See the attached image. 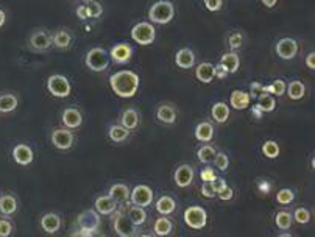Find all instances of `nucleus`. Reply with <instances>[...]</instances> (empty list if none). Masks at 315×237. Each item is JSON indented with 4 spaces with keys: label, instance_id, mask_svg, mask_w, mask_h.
Listing matches in <instances>:
<instances>
[{
    "label": "nucleus",
    "instance_id": "nucleus-1",
    "mask_svg": "<svg viewBox=\"0 0 315 237\" xmlns=\"http://www.w3.org/2000/svg\"><path fill=\"white\" fill-rule=\"evenodd\" d=\"M113 92L120 98H131L139 89V75L131 71H119L110 77Z\"/></svg>",
    "mask_w": 315,
    "mask_h": 237
},
{
    "label": "nucleus",
    "instance_id": "nucleus-2",
    "mask_svg": "<svg viewBox=\"0 0 315 237\" xmlns=\"http://www.w3.org/2000/svg\"><path fill=\"white\" fill-rule=\"evenodd\" d=\"M175 16V8L173 3L169 0H158L149 9V19L153 24L158 25H165L169 24Z\"/></svg>",
    "mask_w": 315,
    "mask_h": 237
},
{
    "label": "nucleus",
    "instance_id": "nucleus-3",
    "mask_svg": "<svg viewBox=\"0 0 315 237\" xmlns=\"http://www.w3.org/2000/svg\"><path fill=\"white\" fill-rule=\"evenodd\" d=\"M84 63L87 69H91L92 72H102L110 66V55L102 47H94L86 53Z\"/></svg>",
    "mask_w": 315,
    "mask_h": 237
},
{
    "label": "nucleus",
    "instance_id": "nucleus-4",
    "mask_svg": "<svg viewBox=\"0 0 315 237\" xmlns=\"http://www.w3.org/2000/svg\"><path fill=\"white\" fill-rule=\"evenodd\" d=\"M47 89H48V92H50L52 95H55V97H58V98H66V97L71 95V92H72L71 81H69L64 75H60V74L48 77Z\"/></svg>",
    "mask_w": 315,
    "mask_h": 237
},
{
    "label": "nucleus",
    "instance_id": "nucleus-5",
    "mask_svg": "<svg viewBox=\"0 0 315 237\" xmlns=\"http://www.w3.org/2000/svg\"><path fill=\"white\" fill-rule=\"evenodd\" d=\"M131 38L141 45H150L156 38V30L150 22H139L131 28Z\"/></svg>",
    "mask_w": 315,
    "mask_h": 237
},
{
    "label": "nucleus",
    "instance_id": "nucleus-6",
    "mask_svg": "<svg viewBox=\"0 0 315 237\" xmlns=\"http://www.w3.org/2000/svg\"><path fill=\"white\" fill-rule=\"evenodd\" d=\"M183 219L192 230H203L208 223V214L200 206H191L184 211Z\"/></svg>",
    "mask_w": 315,
    "mask_h": 237
},
{
    "label": "nucleus",
    "instance_id": "nucleus-7",
    "mask_svg": "<svg viewBox=\"0 0 315 237\" xmlns=\"http://www.w3.org/2000/svg\"><path fill=\"white\" fill-rule=\"evenodd\" d=\"M78 228L84 233H97L100 228V215L94 209H86L83 211L77 219Z\"/></svg>",
    "mask_w": 315,
    "mask_h": 237
},
{
    "label": "nucleus",
    "instance_id": "nucleus-8",
    "mask_svg": "<svg viewBox=\"0 0 315 237\" xmlns=\"http://www.w3.org/2000/svg\"><path fill=\"white\" fill-rule=\"evenodd\" d=\"M113 226H114V231L117 233V236H120V237H134V234H136V226L130 222L128 215H125L123 211H120V209L114 215Z\"/></svg>",
    "mask_w": 315,
    "mask_h": 237
},
{
    "label": "nucleus",
    "instance_id": "nucleus-9",
    "mask_svg": "<svg viewBox=\"0 0 315 237\" xmlns=\"http://www.w3.org/2000/svg\"><path fill=\"white\" fill-rule=\"evenodd\" d=\"M130 198H131V203L134 206L147 207V206H150L153 203V191H152V187H149V186L139 184L131 191Z\"/></svg>",
    "mask_w": 315,
    "mask_h": 237
},
{
    "label": "nucleus",
    "instance_id": "nucleus-10",
    "mask_svg": "<svg viewBox=\"0 0 315 237\" xmlns=\"http://www.w3.org/2000/svg\"><path fill=\"white\" fill-rule=\"evenodd\" d=\"M275 50L281 59H293L298 53V42L292 38H282L276 42Z\"/></svg>",
    "mask_w": 315,
    "mask_h": 237
},
{
    "label": "nucleus",
    "instance_id": "nucleus-11",
    "mask_svg": "<svg viewBox=\"0 0 315 237\" xmlns=\"http://www.w3.org/2000/svg\"><path fill=\"white\" fill-rule=\"evenodd\" d=\"M194 176H195V172H194V167L189 165V164H181L176 167L175 170V175H173V180H175V184L178 187H189L194 181Z\"/></svg>",
    "mask_w": 315,
    "mask_h": 237
},
{
    "label": "nucleus",
    "instance_id": "nucleus-12",
    "mask_svg": "<svg viewBox=\"0 0 315 237\" xmlns=\"http://www.w3.org/2000/svg\"><path fill=\"white\" fill-rule=\"evenodd\" d=\"M52 144L58 150H69L74 144V134L67 128H58L52 133Z\"/></svg>",
    "mask_w": 315,
    "mask_h": 237
},
{
    "label": "nucleus",
    "instance_id": "nucleus-13",
    "mask_svg": "<svg viewBox=\"0 0 315 237\" xmlns=\"http://www.w3.org/2000/svg\"><path fill=\"white\" fill-rule=\"evenodd\" d=\"M13 159L16 161V164L19 165H30L35 159L33 156V150L25 144H17L13 148Z\"/></svg>",
    "mask_w": 315,
    "mask_h": 237
},
{
    "label": "nucleus",
    "instance_id": "nucleus-14",
    "mask_svg": "<svg viewBox=\"0 0 315 237\" xmlns=\"http://www.w3.org/2000/svg\"><path fill=\"white\" fill-rule=\"evenodd\" d=\"M131 56H133V48L125 42L114 45L110 52V58H113V61L117 64L128 63L131 59Z\"/></svg>",
    "mask_w": 315,
    "mask_h": 237
},
{
    "label": "nucleus",
    "instance_id": "nucleus-15",
    "mask_svg": "<svg viewBox=\"0 0 315 237\" xmlns=\"http://www.w3.org/2000/svg\"><path fill=\"white\" fill-rule=\"evenodd\" d=\"M30 45L38 52H44L52 45V38L45 33V30H36L30 38Z\"/></svg>",
    "mask_w": 315,
    "mask_h": 237
},
{
    "label": "nucleus",
    "instance_id": "nucleus-16",
    "mask_svg": "<svg viewBox=\"0 0 315 237\" xmlns=\"http://www.w3.org/2000/svg\"><path fill=\"white\" fill-rule=\"evenodd\" d=\"M61 118L67 130H75V128L81 126L83 123V116L80 111L75 110V108H67V110H64Z\"/></svg>",
    "mask_w": 315,
    "mask_h": 237
},
{
    "label": "nucleus",
    "instance_id": "nucleus-17",
    "mask_svg": "<svg viewBox=\"0 0 315 237\" xmlns=\"http://www.w3.org/2000/svg\"><path fill=\"white\" fill-rule=\"evenodd\" d=\"M250 102H251V95L248 92L240 91V89H236V91L231 92L230 105L234 108V110H237V111L247 110V108L250 106Z\"/></svg>",
    "mask_w": 315,
    "mask_h": 237
},
{
    "label": "nucleus",
    "instance_id": "nucleus-18",
    "mask_svg": "<svg viewBox=\"0 0 315 237\" xmlns=\"http://www.w3.org/2000/svg\"><path fill=\"white\" fill-rule=\"evenodd\" d=\"M41 226L47 234H55L61 228V219L55 212H47L41 219Z\"/></svg>",
    "mask_w": 315,
    "mask_h": 237
},
{
    "label": "nucleus",
    "instance_id": "nucleus-19",
    "mask_svg": "<svg viewBox=\"0 0 315 237\" xmlns=\"http://www.w3.org/2000/svg\"><path fill=\"white\" fill-rule=\"evenodd\" d=\"M130 194L131 192H130V189H128V186H125L122 183L113 184L110 187V192H108V195H110L117 204L128 203V200H130Z\"/></svg>",
    "mask_w": 315,
    "mask_h": 237
},
{
    "label": "nucleus",
    "instance_id": "nucleus-20",
    "mask_svg": "<svg viewBox=\"0 0 315 237\" xmlns=\"http://www.w3.org/2000/svg\"><path fill=\"white\" fill-rule=\"evenodd\" d=\"M220 66L226 71V74H236L239 71L240 58L236 52H228L220 58Z\"/></svg>",
    "mask_w": 315,
    "mask_h": 237
},
{
    "label": "nucleus",
    "instance_id": "nucleus-21",
    "mask_svg": "<svg viewBox=\"0 0 315 237\" xmlns=\"http://www.w3.org/2000/svg\"><path fill=\"white\" fill-rule=\"evenodd\" d=\"M175 64L180 69H191L195 64V53L191 48H181L175 55Z\"/></svg>",
    "mask_w": 315,
    "mask_h": 237
},
{
    "label": "nucleus",
    "instance_id": "nucleus-22",
    "mask_svg": "<svg viewBox=\"0 0 315 237\" xmlns=\"http://www.w3.org/2000/svg\"><path fill=\"white\" fill-rule=\"evenodd\" d=\"M197 80L201 83H211L215 78V66L211 63H201L195 69Z\"/></svg>",
    "mask_w": 315,
    "mask_h": 237
},
{
    "label": "nucleus",
    "instance_id": "nucleus-23",
    "mask_svg": "<svg viewBox=\"0 0 315 237\" xmlns=\"http://www.w3.org/2000/svg\"><path fill=\"white\" fill-rule=\"evenodd\" d=\"M117 209V203L111 198L110 195L98 197L95 200V211L102 215H110Z\"/></svg>",
    "mask_w": 315,
    "mask_h": 237
},
{
    "label": "nucleus",
    "instance_id": "nucleus-24",
    "mask_svg": "<svg viewBox=\"0 0 315 237\" xmlns=\"http://www.w3.org/2000/svg\"><path fill=\"white\" fill-rule=\"evenodd\" d=\"M156 118L165 125H172L176 120V111L172 105H161L156 111Z\"/></svg>",
    "mask_w": 315,
    "mask_h": 237
},
{
    "label": "nucleus",
    "instance_id": "nucleus-25",
    "mask_svg": "<svg viewBox=\"0 0 315 237\" xmlns=\"http://www.w3.org/2000/svg\"><path fill=\"white\" fill-rule=\"evenodd\" d=\"M214 137V126L209 122H201L195 126V139L200 142H209Z\"/></svg>",
    "mask_w": 315,
    "mask_h": 237
},
{
    "label": "nucleus",
    "instance_id": "nucleus-26",
    "mask_svg": "<svg viewBox=\"0 0 315 237\" xmlns=\"http://www.w3.org/2000/svg\"><path fill=\"white\" fill-rule=\"evenodd\" d=\"M156 211L159 212L161 215H170V214H173L175 212V209H176V201L172 198V197H169V195H162L159 200L156 201Z\"/></svg>",
    "mask_w": 315,
    "mask_h": 237
},
{
    "label": "nucleus",
    "instance_id": "nucleus-27",
    "mask_svg": "<svg viewBox=\"0 0 315 237\" xmlns=\"http://www.w3.org/2000/svg\"><path fill=\"white\" fill-rule=\"evenodd\" d=\"M120 123L126 130H134V128H137V125H139V113L133 110V108L125 110L120 116Z\"/></svg>",
    "mask_w": 315,
    "mask_h": 237
},
{
    "label": "nucleus",
    "instance_id": "nucleus-28",
    "mask_svg": "<svg viewBox=\"0 0 315 237\" xmlns=\"http://www.w3.org/2000/svg\"><path fill=\"white\" fill-rule=\"evenodd\" d=\"M211 116L217 123H225L230 117V106L225 102H217L214 103L212 110H211Z\"/></svg>",
    "mask_w": 315,
    "mask_h": 237
},
{
    "label": "nucleus",
    "instance_id": "nucleus-29",
    "mask_svg": "<svg viewBox=\"0 0 315 237\" xmlns=\"http://www.w3.org/2000/svg\"><path fill=\"white\" fill-rule=\"evenodd\" d=\"M285 92H287L290 100H301L304 94H306V87H304V84L301 81L295 80L285 86Z\"/></svg>",
    "mask_w": 315,
    "mask_h": 237
},
{
    "label": "nucleus",
    "instance_id": "nucleus-30",
    "mask_svg": "<svg viewBox=\"0 0 315 237\" xmlns=\"http://www.w3.org/2000/svg\"><path fill=\"white\" fill-rule=\"evenodd\" d=\"M52 44L58 48H67L72 44V36L67 30H58L52 38Z\"/></svg>",
    "mask_w": 315,
    "mask_h": 237
},
{
    "label": "nucleus",
    "instance_id": "nucleus-31",
    "mask_svg": "<svg viewBox=\"0 0 315 237\" xmlns=\"http://www.w3.org/2000/svg\"><path fill=\"white\" fill-rule=\"evenodd\" d=\"M128 219H130V222L134 225V226H141L145 223L147 220V212L144 207H139V206H131L130 209H128Z\"/></svg>",
    "mask_w": 315,
    "mask_h": 237
},
{
    "label": "nucleus",
    "instance_id": "nucleus-32",
    "mask_svg": "<svg viewBox=\"0 0 315 237\" xmlns=\"http://www.w3.org/2000/svg\"><path fill=\"white\" fill-rule=\"evenodd\" d=\"M17 209V201L13 195H3L0 197V214L11 215Z\"/></svg>",
    "mask_w": 315,
    "mask_h": 237
},
{
    "label": "nucleus",
    "instance_id": "nucleus-33",
    "mask_svg": "<svg viewBox=\"0 0 315 237\" xmlns=\"http://www.w3.org/2000/svg\"><path fill=\"white\" fill-rule=\"evenodd\" d=\"M172 230H173V225L165 215L159 217V219L155 222V234L156 236L165 237V236H169L172 233Z\"/></svg>",
    "mask_w": 315,
    "mask_h": 237
},
{
    "label": "nucleus",
    "instance_id": "nucleus-34",
    "mask_svg": "<svg viewBox=\"0 0 315 237\" xmlns=\"http://www.w3.org/2000/svg\"><path fill=\"white\" fill-rule=\"evenodd\" d=\"M17 108V97L13 94H3L0 95V113H13Z\"/></svg>",
    "mask_w": 315,
    "mask_h": 237
},
{
    "label": "nucleus",
    "instance_id": "nucleus-35",
    "mask_svg": "<svg viewBox=\"0 0 315 237\" xmlns=\"http://www.w3.org/2000/svg\"><path fill=\"white\" fill-rule=\"evenodd\" d=\"M108 134H110V139L113 142L119 144V142H123V141L128 139V136H130V130H126V128H123L122 125H111Z\"/></svg>",
    "mask_w": 315,
    "mask_h": 237
},
{
    "label": "nucleus",
    "instance_id": "nucleus-36",
    "mask_svg": "<svg viewBox=\"0 0 315 237\" xmlns=\"http://www.w3.org/2000/svg\"><path fill=\"white\" fill-rule=\"evenodd\" d=\"M215 148L212 145H203L200 147L198 150H197V158H198V161L201 164H211L215 158Z\"/></svg>",
    "mask_w": 315,
    "mask_h": 237
},
{
    "label": "nucleus",
    "instance_id": "nucleus-37",
    "mask_svg": "<svg viewBox=\"0 0 315 237\" xmlns=\"http://www.w3.org/2000/svg\"><path fill=\"white\" fill-rule=\"evenodd\" d=\"M262 113H272L275 111V108H276V102H275V98L270 94H261L258 97V105Z\"/></svg>",
    "mask_w": 315,
    "mask_h": 237
},
{
    "label": "nucleus",
    "instance_id": "nucleus-38",
    "mask_svg": "<svg viewBox=\"0 0 315 237\" xmlns=\"http://www.w3.org/2000/svg\"><path fill=\"white\" fill-rule=\"evenodd\" d=\"M285 84L282 80H275L270 86H262L261 89V94H275V95H284L285 94Z\"/></svg>",
    "mask_w": 315,
    "mask_h": 237
},
{
    "label": "nucleus",
    "instance_id": "nucleus-39",
    "mask_svg": "<svg viewBox=\"0 0 315 237\" xmlns=\"http://www.w3.org/2000/svg\"><path fill=\"white\" fill-rule=\"evenodd\" d=\"M292 214L287 212V211H279L276 215H275V223H276V226L279 230H290L292 226Z\"/></svg>",
    "mask_w": 315,
    "mask_h": 237
},
{
    "label": "nucleus",
    "instance_id": "nucleus-40",
    "mask_svg": "<svg viewBox=\"0 0 315 237\" xmlns=\"http://www.w3.org/2000/svg\"><path fill=\"white\" fill-rule=\"evenodd\" d=\"M262 153L264 156L270 158V159H275V158H278L279 155V145L275 141H265L262 145Z\"/></svg>",
    "mask_w": 315,
    "mask_h": 237
},
{
    "label": "nucleus",
    "instance_id": "nucleus-41",
    "mask_svg": "<svg viewBox=\"0 0 315 237\" xmlns=\"http://www.w3.org/2000/svg\"><path fill=\"white\" fill-rule=\"evenodd\" d=\"M293 220L297 223L306 225L311 222V212L306 209V207H298V209H295V212H293Z\"/></svg>",
    "mask_w": 315,
    "mask_h": 237
},
{
    "label": "nucleus",
    "instance_id": "nucleus-42",
    "mask_svg": "<svg viewBox=\"0 0 315 237\" xmlns=\"http://www.w3.org/2000/svg\"><path fill=\"white\" fill-rule=\"evenodd\" d=\"M295 200V194L292 189H281L276 194V201L279 204H290Z\"/></svg>",
    "mask_w": 315,
    "mask_h": 237
},
{
    "label": "nucleus",
    "instance_id": "nucleus-43",
    "mask_svg": "<svg viewBox=\"0 0 315 237\" xmlns=\"http://www.w3.org/2000/svg\"><path fill=\"white\" fill-rule=\"evenodd\" d=\"M87 6V13H89V19H97L100 17L103 14V6L100 2H97V0H92V2H89L86 5Z\"/></svg>",
    "mask_w": 315,
    "mask_h": 237
},
{
    "label": "nucleus",
    "instance_id": "nucleus-44",
    "mask_svg": "<svg viewBox=\"0 0 315 237\" xmlns=\"http://www.w3.org/2000/svg\"><path fill=\"white\" fill-rule=\"evenodd\" d=\"M214 162H215V167H217L219 170L225 172L226 169L230 167V158L226 156L225 153H215V158H214Z\"/></svg>",
    "mask_w": 315,
    "mask_h": 237
},
{
    "label": "nucleus",
    "instance_id": "nucleus-45",
    "mask_svg": "<svg viewBox=\"0 0 315 237\" xmlns=\"http://www.w3.org/2000/svg\"><path fill=\"white\" fill-rule=\"evenodd\" d=\"M228 44H230V47L233 48V50H237V48H240L242 47V44H243V36H242V33H233L230 38H228Z\"/></svg>",
    "mask_w": 315,
    "mask_h": 237
},
{
    "label": "nucleus",
    "instance_id": "nucleus-46",
    "mask_svg": "<svg viewBox=\"0 0 315 237\" xmlns=\"http://www.w3.org/2000/svg\"><path fill=\"white\" fill-rule=\"evenodd\" d=\"M200 178H201L203 183H211L217 178V173H215V170L211 169V167H206V169H203L200 172Z\"/></svg>",
    "mask_w": 315,
    "mask_h": 237
},
{
    "label": "nucleus",
    "instance_id": "nucleus-47",
    "mask_svg": "<svg viewBox=\"0 0 315 237\" xmlns=\"http://www.w3.org/2000/svg\"><path fill=\"white\" fill-rule=\"evenodd\" d=\"M13 233V223L9 220H0V237H9Z\"/></svg>",
    "mask_w": 315,
    "mask_h": 237
},
{
    "label": "nucleus",
    "instance_id": "nucleus-48",
    "mask_svg": "<svg viewBox=\"0 0 315 237\" xmlns=\"http://www.w3.org/2000/svg\"><path fill=\"white\" fill-rule=\"evenodd\" d=\"M203 2H204L206 9H208V11H212V13L220 11L222 5H223V0H203Z\"/></svg>",
    "mask_w": 315,
    "mask_h": 237
},
{
    "label": "nucleus",
    "instance_id": "nucleus-49",
    "mask_svg": "<svg viewBox=\"0 0 315 237\" xmlns=\"http://www.w3.org/2000/svg\"><path fill=\"white\" fill-rule=\"evenodd\" d=\"M233 189L228 186V184H225L220 191H217V197L220 200H223V201H228V200H231L233 198Z\"/></svg>",
    "mask_w": 315,
    "mask_h": 237
},
{
    "label": "nucleus",
    "instance_id": "nucleus-50",
    "mask_svg": "<svg viewBox=\"0 0 315 237\" xmlns=\"http://www.w3.org/2000/svg\"><path fill=\"white\" fill-rule=\"evenodd\" d=\"M201 195L203 197H206V198H214L215 195V191L212 189V186H211V183H203V186H201Z\"/></svg>",
    "mask_w": 315,
    "mask_h": 237
},
{
    "label": "nucleus",
    "instance_id": "nucleus-51",
    "mask_svg": "<svg viewBox=\"0 0 315 237\" xmlns=\"http://www.w3.org/2000/svg\"><path fill=\"white\" fill-rule=\"evenodd\" d=\"M225 184H226V181H225V178H222V176H217L214 181H211V186H212V189L215 191V194H217V191H220Z\"/></svg>",
    "mask_w": 315,
    "mask_h": 237
},
{
    "label": "nucleus",
    "instance_id": "nucleus-52",
    "mask_svg": "<svg viewBox=\"0 0 315 237\" xmlns=\"http://www.w3.org/2000/svg\"><path fill=\"white\" fill-rule=\"evenodd\" d=\"M77 16L80 17V19H89V13H87V6L86 5H81V6H78L77 8Z\"/></svg>",
    "mask_w": 315,
    "mask_h": 237
},
{
    "label": "nucleus",
    "instance_id": "nucleus-53",
    "mask_svg": "<svg viewBox=\"0 0 315 237\" xmlns=\"http://www.w3.org/2000/svg\"><path fill=\"white\" fill-rule=\"evenodd\" d=\"M74 237H103L100 233H84V231H78L74 234Z\"/></svg>",
    "mask_w": 315,
    "mask_h": 237
},
{
    "label": "nucleus",
    "instance_id": "nucleus-54",
    "mask_svg": "<svg viewBox=\"0 0 315 237\" xmlns=\"http://www.w3.org/2000/svg\"><path fill=\"white\" fill-rule=\"evenodd\" d=\"M306 66L309 69H315V53L309 52V55L306 56Z\"/></svg>",
    "mask_w": 315,
    "mask_h": 237
},
{
    "label": "nucleus",
    "instance_id": "nucleus-55",
    "mask_svg": "<svg viewBox=\"0 0 315 237\" xmlns=\"http://www.w3.org/2000/svg\"><path fill=\"white\" fill-rule=\"evenodd\" d=\"M226 75H228V74H226V71H225V69L220 64L215 66V77L220 78V80H223V78H226Z\"/></svg>",
    "mask_w": 315,
    "mask_h": 237
},
{
    "label": "nucleus",
    "instance_id": "nucleus-56",
    "mask_svg": "<svg viewBox=\"0 0 315 237\" xmlns=\"http://www.w3.org/2000/svg\"><path fill=\"white\" fill-rule=\"evenodd\" d=\"M261 2H262L265 6H267V8H273L275 5L278 3V0H261Z\"/></svg>",
    "mask_w": 315,
    "mask_h": 237
},
{
    "label": "nucleus",
    "instance_id": "nucleus-57",
    "mask_svg": "<svg viewBox=\"0 0 315 237\" xmlns=\"http://www.w3.org/2000/svg\"><path fill=\"white\" fill-rule=\"evenodd\" d=\"M261 89H262V84H261V83H253V84H251V91H253V95H254L256 92H259Z\"/></svg>",
    "mask_w": 315,
    "mask_h": 237
},
{
    "label": "nucleus",
    "instance_id": "nucleus-58",
    "mask_svg": "<svg viewBox=\"0 0 315 237\" xmlns=\"http://www.w3.org/2000/svg\"><path fill=\"white\" fill-rule=\"evenodd\" d=\"M262 114H264V113L259 110L258 106H254V108H253V116H254L256 118H261V117H262Z\"/></svg>",
    "mask_w": 315,
    "mask_h": 237
},
{
    "label": "nucleus",
    "instance_id": "nucleus-59",
    "mask_svg": "<svg viewBox=\"0 0 315 237\" xmlns=\"http://www.w3.org/2000/svg\"><path fill=\"white\" fill-rule=\"evenodd\" d=\"M5 21H6V16H5V13L2 11V9H0V27H3Z\"/></svg>",
    "mask_w": 315,
    "mask_h": 237
},
{
    "label": "nucleus",
    "instance_id": "nucleus-60",
    "mask_svg": "<svg viewBox=\"0 0 315 237\" xmlns=\"http://www.w3.org/2000/svg\"><path fill=\"white\" fill-rule=\"evenodd\" d=\"M278 237H293L292 234H289V233H282V234H279Z\"/></svg>",
    "mask_w": 315,
    "mask_h": 237
},
{
    "label": "nucleus",
    "instance_id": "nucleus-61",
    "mask_svg": "<svg viewBox=\"0 0 315 237\" xmlns=\"http://www.w3.org/2000/svg\"><path fill=\"white\" fill-rule=\"evenodd\" d=\"M139 237H153V236H150V234H142V236H139Z\"/></svg>",
    "mask_w": 315,
    "mask_h": 237
},
{
    "label": "nucleus",
    "instance_id": "nucleus-62",
    "mask_svg": "<svg viewBox=\"0 0 315 237\" xmlns=\"http://www.w3.org/2000/svg\"><path fill=\"white\" fill-rule=\"evenodd\" d=\"M84 3H89V2H92V0H83Z\"/></svg>",
    "mask_w": 315,
    "mask_h": 237
}]
</instances>
